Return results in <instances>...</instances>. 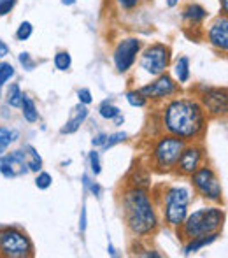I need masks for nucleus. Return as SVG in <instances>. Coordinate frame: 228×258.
<instances>
[{
  "mask_svg": "<svg viewBox=\"0 0 228 258\" xmlns=\"http://www.w3.org/2000/svg\"><path fill=\"white\" fill-rule=\"evenodd\" d=\"M61 4L63 6H72V4H75V0H61Z\"/></svg>",
  "mask_w": 228,
  "mask_h": 258,
  "instance_id": "41",
  "label": "nucleus"
},
{
  "mask_svg": "<svg viewBox=\"0 0 228 258\" xmlns=\"http://www.w3.org/2000/svg\"><path fill=\"white\" fill-rule=\"evenodd\" d=\"M25 150L28 151L27 153L28 170H32V172H39V170L42 169V158L39 156V153L32 146H25Z\"/></svg>",
  "mask_w": 228,
  "mask_h": 258,
  "instance_id": "20",
  "label": "nucleus"
},
{
  "mask_svg": "<svg viewBox=\"0 0 228 258\" xmlns=\"http://www.w3.org/2000/svg\"><path fill=\"white\" fill-rule=\"evenodd\" d=\"M183 150H184V139L176 136L162 137L157 146H155V153H153L155 163L162 170L172 169V167H176Z\"/></svg>",
  "mask_w": 228,
  "mask_h": 258,
  "instance_id": "6",
  "label": "nucleus"
},
{
  "mask_svg": "<svg viewBox=\"0 0 228 258\" xmlns=\"http://www.w3.org/2000/svg\"><path fill=\"white\" fill-rule=\"evenodd\" d=\"M183 16L186 18V20H190L191 23H200V21H204L205 16H207V11L202 6H198V4H190V6L183 11Z\"/></svg>",
  "mask_w": 228,
  "mask_h": 258,
  "instance_id": "17",
  "label": "nucleus"
},
{
  "mask_svg": "<svg viewBox=\"0 0 228 258\" xmlns=\"http://www.w3.org/2000/svg\"><path fill=\"white\" fill-rule=\"evenodd\" d=\"M70 63H72V58H70V54H68V51H58L55 54V67L58 71H68Z\"/></svg>",
  "mask_w": 228,
  "mask_h": 258,
  "instance_id": "23",
  "label": "nucleus"
},
{
  "mask_svg": "<svg viewBox=\"0 0 228 258\" xmlns=\"http://www.w3.org/2000/svg\"><path fill=\"white\" fill-rule=\"evenodd\" d=\"M86 207L83 206V209H81V220H79V230H81V234L86 230Z\"/></svg>",
  "mask_w": 228,
  "mask_h": 258,
  "instance_id": "36",
  "label": "nucleus"
},
{
  "mask_svg": "<svg viewBox=\"0 0 228 258\" xmlns=\"http://www.w3.org/2000/svg\"><path fill=\"white\" fill-rule=\"evenodd\" d=\"M202 162V150L200 148H184L176 165L183 174H193L200 167Z\"/></svg>",
  "mask_w": 228,
  "mask_h": 258,
  "instance_id": "12",
  "label": "nucleus"
},
{
  "mask_svg": "<svg viewBox=\"0 0 228 258\" xmlns=\"http://www.w3.org/2000/svg\"><path fill=\"white\" fill-rule=\"evenodd\" d=\"M209 41L212 46H216L218 49L226 51L228 49V20L226 16L219 18L218 21L211 25L209 28Z\"/></svg>",
  "mask_w": 228,
  "mask_h": 258,
  "instance_id": "13",
  "label": "nucleus"
},
{
  "mask_svg": "<svg viewBox=\"0 0 228 258\" xmlns=\"http://www.w3.org/2000/svg\"><path fill=\"white\" fill-rule=\"evenodd\" d=\"M7 102L13 105V107H21V102H23V93H21V90L18 85L9 86V90H7Z\"/></svg>",
  "mask_w": 228,
  "mask_h": 258,
  "instance_id": "21",
  "label": "nucleus"
},
{
  "mask_svg": "<svg viewBox=\"0 0 228 258\" xmlns=\"http://www.w3.org/2000/svg\"><path fill=\"white\" fill-rule=\"evenodd\" d=\"M16 136H18L16 132H11V130L6 128V126H0V156L4 155V151L7 150V146H9L13 141H16L14 139Z\"/></svg>",
  "mask_w": 228,
  "mask_h": 258,
  "instance_id": "22",
  "label": "nucleus"
},
{
  "mask_svg": "<svg viewBox=\"0 0 228 258\" xmlns=\"http://www.w3.org/2000/svg\"><path fill=\"white\" fill-rule=\"evenodd\" d=\"M188 202L190 191L183 186H174L165 195V220L172 227H181L188 216Z\"/></svg>",
  "mask_w": 228,
  "mask_h": 258,
  "instance_id": "5",
  "label": "nucleus"
},
{
  "mask_svg": "<svg viewBox=\"0 0 228 258\" xmlns=\"http://www.w3.org/2000/svg\"><path fill=\"white\" fill-rule=\"evenodd\" d=\"M0 255L7 258H25L34 255V246L27 234L18 228H2L0 230Z\"/></svg>",
  "mask_w": 228,
  "mask_h": 258,
  "instance_id": "4",
  "label": "nucleus"
},
{
  "mask_svg": "<svg viewBox=\"0 0 228 258\" xmlns=\"http://www.w3.org/2000/svg\"><path fill=\"white\" fill-rule=\"evenodd\" d=\"M126 100H128V104L133 105V107H142V105L146 104V99H144L139 92H128L126 93Z\"/></svg>",
  "mask_w": 228,
  "mask_h": 258,
  "instance_id": "29",
  "label": "nucleus"
},
{
  "mask_svg": "<svg viewBox=\"0 0 228 258\" xmlns=\"http://www.w3.org/2000/svg\"><path fill=\"white\" fill-rule=\"evenodd\" d=\"M14 74H16V71H14L13 65L7 63V61H2L0 63V86L6 85L11 78H14Z\"/></svg>",
  "mask_w": 228,
  "mask_h": 258,
  "instance_id": "25",
  "label": "nucleus"
},
{
  "mask_svg": "<svg viewBox=\"0 0 228 258\" xmlns=\"http://www.w3.org/2000/svg\"><path fill=\"white\" fill-rule=\"evenodd\" d=\"M99 112H100V116H102V118H106V119H114L116 116L121 114V111H119L116 105L111 104L109 100L102 102V105H100V109H99Z\"/></svg>",
  "mask_w": 228,
  "mask_h": 258,
  "instance_id": "24",
  "label": "nucleus"
},
{
  "mask_svg": "<svg viewBox=\"0 0 228 258\" xmlns=\"http://www.w3.org/2000/svg\"><path fill=\"white\" fill-rule=\"evenodd\" d=\"M78 99H79V104H85V105H88V104H92V92H90L88 88H81L78 92Z\"/></svg>",
  "mask_w": 228,
  "mask_h": 258,
  "instance_id": "31",
  "label": "nucleus"
},
{
  "mask_svg": "<svg viewBox=\"0 0 228 258\" xmlns=\"http://www.w3.org/2000/svg\"><path fill=\"white\" fill-rule=\"evenodd\" d=\"M164 123L169 134L181 139L197 137L204 130L205 114L198 102L190 99H177L167 105Z\"/></svg>",
  "mask_w": 228,
  "mask_h": 258,
  "instance_id": "1",
  "label": "nucleus"
},
{
  "mask_svg": "<svg viewBox=\"0 0 228 258\" xmlns=\"http://www.w3.org/2000/svg\"><path fill=\"white\" fill-rule=\"evenodd\" d=\"M53 183V177L49 176L48 172H41L37 176V179H35V186L39 188V190H48L49 186H51Z\"/></svg>",
  "mask_w": 228,
  "mask_h": 258,
  "instance_id": "27",
  "label": "nucleus"
},
{
  "mask_svg": "<svg viewBox=\"0 0 228 258\" xmlns=\"http://www.w3.org/2000/svg\"><path fill=\"white\" fill-rule=\"evenodd\" d=\"M7 53H9V48L6 46V42L0 41V56H6Z\"/></svg>",
  "mask_w": 228,
  "mask_h": 258,
  "instance_id": "38",
  "label": "nucleus"
},
{
  "mask_svg": "<svg viewBox=\"0 0 228 258\" xmlns=\"http://www.w3.org/2000/svg\"><path fill=\"white\" fill-rule=\"evenodd\" d=\"M32 32H34V27H32L30 21H23V23L18 27L16 39H18V41H27V39H30Z\"/></svg>",
  "mask_w": 228,
  "mask_h": 258,
  "instance_id": "26",
  "label": "nucleus"
},
{
  "mask_svg": "<svg viewBox=\"0 0 228 258\" xmlns=\"http://www.w3.org/2000/svg\"><path fill=\"white\" fill-rule=\"evenodd\" d=\"M28 172V163H27V153L25 150H18L13 153L0 156V174L6 177H16L23 176Z\"/></svg>",
  "mask_w": 228,
  "mask_h": 258,
  "instance_id": "10",
  "label": "nucleus"
},
{
  "mask_svg": "<svg viewBox=\"0 0 228 258\" xmlns=\"http://www.w3.org/2000/svg\"><path fill=\"white\" fill-rule=\"evenodd\" d=\"M86 118H88V109H86L85 104H79L78 107L72 109V116H70V119L65 123L63 128H61V134H74V132H78V128L81 126V123L85 121Z\"/></svg>",
  "mask_w": 228,
  "mask_h": 258,
  "instance_id": "15",
  "label": "nucleus"
},
{
  "mask_svg": "<svg viewBox=\"0 0 228 258\" xmlns=\"http://www.w3.org/2000/svg\"><path fill=\"white\" fill-rule=\"evenodd\" d=\"M191 181H193V186L202 194V197L214 202L221 201V195H223L221 184H219L218 176H216L211 167L197 169L191 174Z\"/></svg>",
  "mask_w": 228,
  "mask_h": 258,
  "instance_id": "7",
  "label": "nucleus"
},
{
  "mask_svg": "<svg viewBox=\"0 0 228 258\" xmlns=\"http://www.w3.org/2000/svg\"><path fill=\"white\" fill-rule=\"evenodd\" d=\"M16 6V0H0V16H6Z\"/></svg>",
  "mask_w": 228,
  "mask_h": 258,
  "instance_id": "33",
  "label": "nucleus"
},
{
  "mask_svg": "<svg viewBox=\"0 0 228 258\" xmlns=\"http://www.w3.org/2000/svg\"><path fill=\"white\" fill-rule=\"evenodd\" d=\"M106 141H107V136H106V134H99V136L93 137L92 144H93V148H104Z\"/></svg>",
  "mask_w": 228,
  "mask_h": 258,
  "instance_id": "35",
  "label": "nucleus"
},
{
  "mask_svg": "<svg viewBox=\"0 0 228 258\" xmlns=\"http://www.w3.org/2000/svg\"><path fill=\"white\" fill-rule=\"evenodd\" d=\"M123 213L128 228L135 235H146L157 228V214L142 188H132L123 197Z\"/></svg>",
  "mask_w": 228,
  "mask_h": 258,
  "instance_id": "2",
  "label": "nucleus"
},
{
  "mask_svg": "<svg viewBox=\"0 0 228 258\" xmlns=\"http://www.w3.org/2000/svg\"><path fill=\"white\" fill-rule=\"evenodd\" d=\"M218 232L216 234H209V235H202V237H195V239H190V244H186L184 248V255H191V253H197L198 249L205 248V246L212 244V242L218 239Z\"/></svg>",
  "mask_w": 228,
  "mask_h": 258,
  "instance_id": "16",
  "label": "nucleus"
},
{
  "mask_svg": "<svg viewBox=\"0 0 228 258\" xmlns=\"http://www.w3.org/2000/svg\"><path fill=\"white\" fill-rule=\"evenodd\" d=\"M126 139V134L125 132H118V134H113V136H107V141L104 144V150H109V148L116 146V144L123 143Z\"/></svg>",
  "mask_w": 228,
  "mask_h": 258,
  "instance_id": "28",
  "label": "nucleus"
},
{
  "mask_svg": "<svg viewBox=\"0 0 228 258\" xmlns=\"http://www.w3.org/2000/svg\"><path fill=\"white\" fill-rule=\"evenodd\" d=\"M18 58H20V63L23 65V67L27 69V71H34V67H35V61L30 58V54H28V53H21Z\"/></svg>",
  "mask_w": 228,
  "mask_h": 258,
  "instance_id": "32",
  "label": "nucleus"
},
{
  "mask_svg": "<svg viewBox=\"0 0 228 258\" xmlns=\"http://www.w3.org/2000/svg\"><path fill=\"white\" fill-rule=\"evenodd\" d=\"M119 4H121L125 9H133V7L139 4V0H118Z\"/></svg>",
  "mask_w": 228,
  "mask_h": 258,
  "instance_id": "37",
  "label": "nucleus"
},
{
  "mask_svg": "<svg viewBox=\"0 0 228 258\" xmlns=\"http://www.w3.org/2000/svg\"><path fill=\"white\" fill-rule=\"evenodd\" d=\"M179 4V0H167V6L169 7H176Z\"/></svg>",
  "mask_w": 228,
  "mask_h": 258,
  "instance_id": "40",
  "label": "nucleus"
},
{
  "mask_svg": "<svg viewBox=\"0 0 228 258\" xmlns=\"http://www.w3.org/2000/svg\"><path fill=\"white\" fill-rule=\"evenodd\" d=\"M176 92V83L172 81L171 76L167 74H160V78L155 83L147 86H142L139 90V93L144 97V99H164V97H169Z\"/></svg>",
  "mask_w": 228,
  "mask_h": 258,
  "instance_id": "11",
  "label": "nucleus"
},
{
  "mask_svg": "<svg viewBox=\"0 0 228 258\" xmlns=\"http://www.w3.org/2000/svg\"><path fill=\"white\" fill-rule=\"evenodd\" d=\"M219 2H221L223 13H225V16H226V13H228V0H219Z\"/></svg>",
  "mask_w": 228,
  "mask_h": 258,
  "instance_id": "39",
  "label": "nucleus"
},
{
  "mask_svg": "<svg viewBox=\"0 0 228 258\" xmlns=\"http://www.w3.org/2000/svg\"><path fill=\"white\" fill-rule=\"evenodd\" d=\"M140 49V41L139 39H125L121 41L114 49V65L118 69V72H126L133 65L137 58V53Z\"/></svg>",
  "mask_w": 228,
  "mask_h": 258,
  "instance_id": "9",
  "label": "nucleus"
},
{
  "mask_svg": "<svg viewBox=\"0 0 228 258\" xmlns=\"http://www.w3.org/2000/svg\"><path fill=\"white\" fill-rule=\"evenodd\" d=\"M204 104L212 114H225L226 112V92L225 90H209L204 95Z\"/></svg>",
  "mask_w": 228,
  "mask_h": 258,
  "instance_id": "14",
  "label": "nucleus"
},
{
  "mask_svg": "<svg viewBox=\"0 0 228 258\" xmlns=\"http://www.w3.org/2000/svg\"><path fill=\"white\" fill-rule=\"evenodd\" d=\"M171 61V49L165 44H153L142 53L140 67L151 76H160L165 72Z\"/></svg>",
  "mask_w": 228,
  "mask_h": 258,
  "instance_id": "8",
  "label": "nucleus"
},
{
  "mask_svg": "<svg viewBox=\"0 0 228 258\" xmlns=\"http://www.w3.org/2000/svg\"><path fill=\"white\" fill-rule=\"evenodd\" d=\"M225 213L218 207H204V209L195 211L193 214L184 218L183 235L186 239L202 237V235L216 234L223 227Z\"/></svg>",
  "mask_w": 228,
  "mask_h": 258,
  "instance_id": "3",
  "label": "nucleus"
},
{
  "mask_svg": "<svg viewBox=\"0 0 228 258\" xmlns=\"http://www.w3.org/2000/svg\"><path fill=\"white\" fill-rule=\"evenodd\" d=\"M83 183H85L86 188H90V190H92V194H95L97 197H100V194H102V188H100L97 183H92L88 176H83Z\"/></svg>",
  "mask_w": 228,
  "mask_h": 258,
  "instance_id": "34",
  "label": "nucleus"
},
{
  "mask_svg": "<svg viewBox=\"0 0 228 258\" xmlns=\"http://www.w3.org/2000/svg\"><path fill=\"white\" fill-rule=\"evenodd\" d=\"M174 72H176V78L179 83H186L188 79H190V60H188L186 56L179 58L176 63V69H174Z\"/></svg>",
  "mask_w": 228,
  "mask_h": 258,
  "instance_id": "19",
  "label": "nucleus"
},
{
  "mask_svg": "<svg viewBox=\"0 0 228 258\" xmlns=\"http://www.w3.org/2000/svg\"><path fill=\"white\" fill-rule=\"evenodd\" d=\"M90 167H92V170H93L95 176H99V174L102 172V167H100V156L97 151H92V153H90Z\"/></svg>",
  "mask_w": 228,
  "mask_h": 258,
  "instance_id": "30",
  "label": "nucleus"
},
{
  "mask_svg": "<svg viewBox=\"0 0 228 258\" xmlns=\"http://www.w3.org/2000/svg\"><path fill=\"white\" fill-rule=\"evenodd\" d=\"M21 109H23V118L28 123H35L39 119V112L35 107V102L28 95H23V102H21Z\"/></svg>",
  "mask_w": 228,
  "mask_h": 258,
  "instance_id": "18",
  "label": "nucleus"
}]
</instances>
